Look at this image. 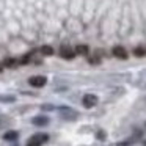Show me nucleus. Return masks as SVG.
<instances>
[{
    "mask_svg": "<svg viewBox=\"0 0 146 146\" xmlns=\"http://www.w3.org/2000/svg\"><path fill=\"white\" fill-rule=\"evenodd\" d=\"M41 108H42V110H54L55 107H54V105H42Z\"/></svg>",
    "mask_w": 146,
    "mask_h": 146,
    "instance_id": "4468645a",
    "label": "nucleus"
},
{
    "mask_svg": "<svg viewBox=\"0 0 146 146\" xmlns=\"http://www.w3.org/2000/svg\"><path fill=\"white\" fill-rule=\"evenodd\" d=\"M143 146H146V141H145V143H143Z\"/></svg>",
    "mask_w": 146,
    "mask_h": 146,
    "instance_id": "dca6fc26",
    "label": "nucleus"
},
{
    "mask_svg": "<svg viewBox=\"0 0 146 146\" xmlns=\"http://www.w3.org/2000/svg\"><path fill=\"white\" fill-rule=\"evenodd\" d=\"M17 137H19V133L16 130H8L3 133V140H7V141H16Z\"/></svg>",
    "mask_w": 146,
    "mask_h": 146,
    "instance_id": "6e6552de",
    "label": "nucleus"
},
{
    "mask_svg": "<svg viewBox=\"0 0 146 146\" xmlns=\"http://www.w3.org/2000/svg\"><path fill=\"white\" fill-rule=\"evenodd\" d=\"M61 110V116L64 119H76L77 118V111L72 110V108H66V107H60Z\"/></svg>",
    "mask_w": 146,
    "mask_h": 146,
    "instance_id": "39448f33",
    "label": "nucleus"
},
{
    "mask_svg": "<svg viewBox=\"0 0 146 146\" xmlns=\"http://www.w3.org/2000/svg\"><path fill=\"white\" fill-rule=\"evenodd\" d=\"M0 101L2 102H14L16 98L14 96H0Z\"/></svg>",
    "mask_w": 146,
    "mask_h": 146,
    "instance_id": "ddd939ff",
    "label": "nucleus"
},
{
    "mask_svg": "<svg viewBox=\"0 0 146 146\" xmlns=\"http://www.w3.org/2000/svg\"><path fill=\"white\" fill-rule=\"evenodd\" d=\"M76 54L77 55H86V54H88V46H77V47H76Z\"/></svg>",
    "mask_w": 146,
    "mask_h": 146,
    "instance_id": "9d476101",
    "label": "nucleus"
},
{
    "mask_svg": "<svg viewBox=\"0 0 146 146\" xmlns=\"http://www.w3.org/2000/svg\"><path fill=\"white\" fill-rule=\"evenodd\" d=\"M82 104H83V107H86V108L94 107V105L98 104V96H94V94H85L82 98Z\"/></svg>",
    "mask_w": 146,
    "mask_h": 146,
    "instance_id": "20e7f679",
    "label": "nucleus"
},
{
    "mask_svg": "<svg viewBox=\"0 0 146 146\" xmlns=\"http://www.w3.org/2000/svg\"><path fill=\"white\" fill-rule=\"evenodd\" d=\"M49 118L47 116H44V115H39V116H35L32 119V124L33 126H39V127H42V126H47L49 124Z\"/></svg>",
    "mask_w": 146,
    "mask_h": 146,
    "instance_id": "423d86ee",
    "label": "nucleus"
},
{
    "mask_svg": "<svg viewBox=\"0 0 146 146\" xmlns=\"http://www.w3.org/2000/svg\"><path fill=\"white\" fill-rule=\"evenodd\" d=\"M133 55H135V57H145V55H146V49L145 47L133 49Z\"/></svg>",
    "mask_w": 146,
    "mask_h": 146,
    "instance_id": "f8f14e48",
    "label": "nucleus"
},
{
    "mask_svg": "<svg viewBox=\"0 0 146 146\" xmlns=\"http://www.w3.org/2000/svg\"><path fill=\"white\" fill-rule=\"evenodd\" d=\"M17 64H19V61L14 60V58H7L3 61V66H7V68H16Z\"/></svg>",
    "mask_w": 146,
    "mask_h": 146,
    "instance_id": "1a4fd4ad",
    "label": "nucleus"
},
{
    "mask_svg": "<svg viewBox=\"0 0 146 146\" xmlns=\"http://www.w3.org/2000/svg\"><path fill=\"white\" fill-rule=\"evenodd\" d=\"M2 69H3V63H0V72H2Z\"/></svg>",
    "mask_w": 146,
    "mask_h": 146,
    "instance_id": "2eb2a0df",
    "label": "nucleus"
},
{
    "mask_svg": "<svg viewBox=\"0 0 146 146\" xmlns=\"http://www.w3.org/2000/svg\"><path fill=\"white\" fill-rule=\"evenodd\" d=\"M39 52H41L42 55H52L54 54V49H52L50 46H42V47L39 49Z\"/></svg>",
    "mask_w": 146,
    "mask_h": 146,
    "instance_id": "9b49d317",
    "label": "nucleus"
},
{
    "mask_svg": "<svg viewBox=\"0 0 146 146\" xmlns=\"http://www.w3.org/2000/svg\"><path fill=\"white\" fill-rule=\"evenodd\" d=\"M145 127H146V123H145Z\"/></svg>",
    "mask_w": 146,
    "mask_h": 146,
    "instance_id": "f3484780",
    "label": "nucleus"
},
{
    "mask_svg": "<svg viewBox=\"0 0 146 146\" xmlns=\"http://www.w3.org/2000/svg\"><path fill=\"white\" fill-rule=\"evenodd\" d=\"M49 140L47 133H35L33 137H30V140L27 141V146H42V143H46Z\"/></svg>",
    "mask_w": 146,
    "mask_h": 146,
    "instance_id": "f257e3e1",
    "label": "nucleus"
},
{
    "mask_svg": "<svg viewBox=\"0 0 146 146\" xmlns=\"http://www.w3.org/2000/svg\"><path fill=\"white\" fill-rule=\"evenodd\" d=\"M29 83L32 86H35V88H42V86L47 83V79H46L44 76H33L29 79Z\"/></svg>",
    "mask_w": 146,
    "mask_h": 146,
    "instance_id": "f03ea898",
    "label": "nucleus"
},
{
    "mask_svg": "<svg viewBox=\"0 0 146 146\" xmlns=\"http://www.w3.org/2000/svg\"><path fill=\"white\" fill-rule=\"evenodd\" d=\"M113 55L116 58H121V60H126L127 58V50L124 47H121V46H116V47H113Z\"/></svg>",
    "mask_w": 146,
    "mask_h": 146,
    "instance_id": "0eeeda50",
    "label": "nucleus"
},
{
    "mask_svg": "<svg viewBox=\"0 0 146 146\" xmlns=\"http://www.w3.org/2000/svg\"><path fill=\"white\" fill-rule=\"evenodd\" d=\"M76 49L69 47V46H61L60 47V57L61 58H66V60H71V58L76 57Z\"/></svg>",
    "mask_w": 146,
    "mask_h": 146,
    "instance_id": "7ed1b4c3",
    "label": "nucleus"
}]
</instances>
